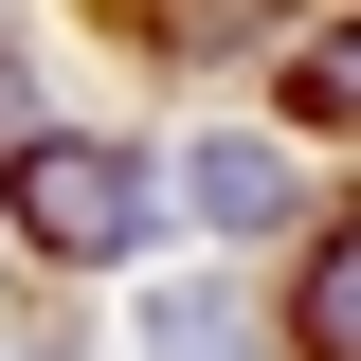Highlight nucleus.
Returning <instances> with one entry per match:
<instances>
[{
  "instance_id": "1",
  "label": "nucleus",
  "mask_w": 361,
  "mask_h": 361,
  "mask_svg": "<svg viewBox=\"0 0 361 361\" xmlns=\"http://www.w3.org/2000/svg\"><path fill=\"white\" fill-rule=\"evenodd\" d=\"M145 217H163V180H145L127 145H73V127H18V235H37V253L109 271V253H145Z\"/></svg>"
},
{
  "instance_id": "2",
  "label": "nucleus",
  "mask_w": 361,
  "mask_h": 361,
  "mask_svg": "<svg viewBox=\"0 0 361 361\" xmlns=\"http://www.w3.org/2000/svg\"><path fill=\"white\" fill-rule=\"evenodd\" d=\"M180 199H199V217H217V235H253L271 199H289V163H271L253 127H217V145H199V163H180Z\"/></svg>"
},
{
  "instance_id": "3",
  "label": "nucleus",
  "mask_w": 361,
  "mask_h": 361,
  "mask_svg": "<svg viewBox=\"0 0 361 361\" xmlns=\"http://www.w3.org/2000/svg\"><path fill=\"white\" fill-rule=\"evenodd\" d=\"M289 325H307V361H361V217L307 253V307H289Z\"/></svg>"
},
{
  "instance_id": "4",
  "label": "nucleus",
  "mask_w": 361,
  "mask_h": 361,
  "mask_svg": "<svg viewBox=\"0 0 361 361\" xmlns=\"http://www.w3.org/2000/svg\"><path fill=\"white\" fill-rule=\"evenodd\" d=\"M289 109H307V127H361V18H325V37L289 54Z\"/></svg>"
},
{
  "instance_id": "5",
  "label": "nucleus",
  "mask_w": 361,
  "mask_h": 361,
  "mask_svg": "<svg viewBox=\"0 0 361 361\" xmlns=\"http://www.w3.org/2000/svg\"><path fill=\"white\" fill-rule=\"evenodd\" d=\"M163 361H253V307H235V289H163Z\"/></svg>"
},
{
  "instance_id": "6",
  "label": "nucleus",
  "mask_w": 361,
  "mask_h": 361,
  "mask_svg": "<svg viewBox=\"0 0 361 361\" xmlns=\"http://www.w3.org/2000/svg\"><path fill=\"white\" fill-rule=\"evenodd\" d=\"M18 109H37V90H18V37H0V127H18Z\"/></svg>"
}]
</instances>
